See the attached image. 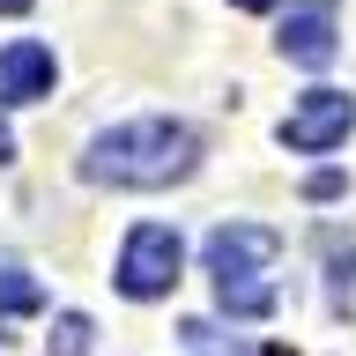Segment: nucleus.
Listing matches in <instances>:
<instances>
[{"instance_id": "f257e3e1", "label": "nucleus", "mask_w": 356, "mask_h": 356, "mask_svg": "<svg viewBox=\"0 0 356 356\" xmlns=\"http://www.w3.org/2000/svg\"><path fill=\"white\" fill-rule=\"evenodd\" d=\"M193 163H200V134L186 119H127L82 149V178L111 186V193H163L178 178H193Z\"/></svg>"}, {"instance_id": "f03ea898", "label": "nucleus", "mask_w": 356, "mask_h": 356, "mask_svg": "<svg viewBox=\"0 0 356 356\" xmlns=\"http://www.w3.org/2000/svg\"><path fill=\"white\" fill-rule=\"evenodd\" d=\"M275 252H282V230H267V222H222V230H208L200 260L216 275L222 312H238V319H267L275 312V282H260L275 267Z\"/></svg>"}, {"instance_id": "7ed1b4c3", "label": "nucleus", "mask_w": 356, "mask_h": 356, "mask_svg": "<svg viewBox=\"0 0 356 356\" xmlns=\"http://www.w3.org/2000/svg\"><path fill=\"white\" fill-rule=\"evenodd\" d=\"M178 260H186V245H178L171 222H141V230H127V245H119V289L127 297H163V289L178 282Z\"/></svg>"}, {"instance_id": "20e7f679", "label": "nucleus", "mask_w": 356, "mask_h": 356, "mask_svg": "<svg viewBox=\"0 0 356 356\" xmlns=\"http://www.w3.org/2000/svg\"><path fill=\"white\" fill-rule=\"evenodd\" d=\"M349 127H356V97L349 89H312L275 134H282V149H297V156H327L334 141H349Z\"/></svg>"}, {"instance_id": "39448f33", "label": "nucleus", "mask_w": 356, "mask_h": 356, "mask_svg": "<svg viewBox=\"0 0 356 356\" xmlns=\"http://www.w3.org/2000/svg\"><path fill=\"white\" fill-rule=\"evenodd\" d=\"M275 44H282V60H297V67H327L334 52H341V8H334V0H297L282 15V30H275Z\"/></svg>"}, {"instance_id": "423d86ee", "label": "nucleus", "mask_w": 356, "mask_h": 356, "mask_svg": "<svg viewBox=\"0 0 356 356\" xmlns=\"http://www.w3.org/2000/svg\"><path fill=\"white\" fill-rule=\"evenodd\" d=\"M52 97V52L38 38H15L0 52V104H38Z\"/></svg>"}, {"instance_id": "0eeeda50", "label": "nucleus", "mask_w": 356, "mask_h": 356, "mask_svg": "<svg viewBox=\"0 0 356 356\" xmlns=\"http://www.w3.org/2000/svg\"><path fill=\"white\" fill-rule=\"evenodd\" d=\"M38 305H44V289L22 267H0V312H38Z\"/></svg>"}, {"instance_id": "6e6552de", "label": "nucleus", "mask_w": 356, "mask_h": 356, "mask_svg": "<svg viewBox=\"0 0 356 356\" xmlns=\"http://www.w3.org/2000/svg\"><path fill=\"white\" fill-rule=\"evenodd\" d=\"M52 356H89V319L82 312H60L52 319Z\"/></svg>"}, {"instance_id": "1a4fd4ad", "label": "nucleus", "mask_w": 356, "mask_h": 356, "mask_svg": "<svg viewBox=\"0 0 356 356\" xmlns=\"http://www.w3.org/2000/svg\"><path fill=\"white\" fill-rule=\"evenodd\" d=\"M305 193H312V200H334V193H341V171H319V178L305 186Z\"/></svg>"}, {"instance_id": "9d476101", "label": "nucleus", "mask_w": 356, "mask_h": 356, "mask_svg": "<svg viewBox=\"0 0 356 356\" xmlns=\"http://www.w3.org/2000/svg\"><path fill=\"white\" fill-rule=\"evenodd\" d=\"M8 156H15V134H8V119H0V171H8Z\"/></svg>"}, {"instance_id": "9b49d317", "label": "nucleus", "mask_w": 356, "mask_h": 356, "mask_svg": "<svg viewBox=\"0 0 356 356\" xmlns=\"http://www.w3.org/2000/svg\"><path fill=\"white\" fill-rule=\"evenodd\" d=\"M230 8H245V15H260V8H275V0H230Z\"/></svg>"}]
</instances>
